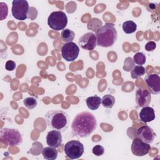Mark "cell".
<instances>
[{
  "instance_id": "1",
  "label": "cell",
  "mask_w": 160,
  "mask_h": 160,
  "mask_svg": "<svg viewBox=\"0 0 160 160\" xmlns=\"http://www.w3.org/2000/svg\"><path fill=\"white\" fill-rule=\"evenodd\" d=\"M96 126L95 116L89 112L82 111L78 113L72 122V134L78 138H86L95 130Z\"/></svg>"
},
{
  "instance_id": "2",
  "label": "cell",
  "mask_w": 160,
  "mask_h": 160,
  "mask_svg": "<svg viewBox=\"0 0 160 160\" xmlns=\"http://www.w3.org/2000/svg\"><path fill=\"white\" fill-rule=\"evenodd\" d=\"M47 125L52 129L64 132L69 126L68 114L62 110H51L44 116Z\"/></svg>"
},
{
  "instance_id": "3",
  "label": "cell",
  "mask_w": 160,
  "mask_h": 160,
  "mask_svg": "<svg viewBox=\"0 0 160 160\" xmlns=\"http://www.w3.org/2000/svg\"><path fill=\"white\" fill-rule=\"evenodd\" d=\"M95 35L98 46L108 48L112 46L116 42L118 32L113 23L107 22L96 32Z\"/></svg>"
},
{
  "instance_id": "4",
  "label": "cell",
  "mask_w": 160,
  "mask_h": 160,
  "mask_svg": "<svg viewBox=\"0 0 160 160\" xmlns=\"http://www.w3.org/2000/svg\"><path fill=\"white\" fill-rule=\"evenodd\" d=\"M68 24V18L65 12L61 11L52 12L48 18V24L55 31L64 29Z\"/></svg>"
},
{
  "instance_id": "5",
  "label": "cell",
  "mask_w": 160,
  "mask_h": 160,
  "mask_svg": "<svg viewBox=\"0 0 160 160\" xmlns=\"http://www.w3.org/2000/svg\"><path fill=\"white\" fill-rule=\"evenodd\" d=\"M0 138L8 146H18L22 142L20 132L13 128H2L0 132Z\"/></svg>"
},
{
  "instance_id": "6",
  "label": "cell",
  "mask_w": 160,
  "mask_h": 160,
  "mask_svg": "<svg viewBox=\"0 0 160 160\" xmlns=\"http://www.w3.org/2000/svg\"><path fill=\"white\" fill-rule=\"evenodd\" d=\"M64 151L66 157L72 159H78L82 156L84 151V145L78 140H71L66 143Z\"/></svg>"
},
{
  "instance_id": "7",
  "label": "cell",
  "mask_w": 160,
  "mask_h": 160,
  "mask_svg": "<svg viewBox=\"0 0 160 160\" xmlns=\"http://www.w3.org/2000/svg\"><path fill=\"white\" fill-rule=\"evenodd\" d=\"M29 4L26 0H14L12 2L11 12L12 16L19 21H24L28 18Z\"/></svg>"
},
{
  "instance_id": "8",
  "label": "cell",
  "mask_w": 160,
  "mask_h": 160,
  "mask_svg": "<svg viewBox=\"0 0 160 160\" xmlns=\"http://www.w3.org/2000/svg\"><path fill=\"white\" fill-rule=\"evenodd\" d=\"M61 52L64 59L68 62H72L78 57L79 48L75 42H69L62 45Z\"/></svg>"
},
{
  "instance_id": "9",
  "label": "cell",
  "mask_w": 160,
  "mask_h": 160,
  "mask_svg": "<svg viewBox=\"0 0 160 160\" xmlns=\"http://www.w3.org/2000/svg\"><path fill=\"white\" fill-rule=\"evenodd\" d=\"M151 149V146L138 138H134L131 144V151L136 156H144Z\"/></svg>"
},
{
  "instance_id": "10",
  "label": "cell",
  "mask_w": 160,
  "mask_h": 160,
  "mask_svg": "<svg viewBox=\"0 0 160 160\" xmlns=\"http://www.w3.org/2000/svg\"><path fill=\"white\" fill-rule=\"evenodd\" d=\"M79 44L83 49L93 50L97 46L96 35L91 32L85 33L79 39Z\"/></svg>"
},
{
  "instance_id": "11",
  "label": "cell",
  "mask_w": 160,
  "mask_h": 160,
  "mask_svg": "<svg viewBox=\"0 0 160 160\" xmlns=\"http://www.w3.org/2000/svg\"><path fill=\"white\" fill-rule=\"evenodd\" d=\"M136 135L138 138L148 144L152 143L156 137V133L154 130L147 125L139 128L136 131Z\"/></svg>"
},
{
  "instance_id": "12",
  "label": "cell",
  "mask_w": 160,
  "mask_h": 160,
  "mask_svg": "<svg viewBox=\"0 0 160 160\" xmlns=\"http://www.w3.org/2000/svg\"><path fill=\"white\" fill-rule=\"evenodd\" d=\"M151 101L150 92L144 88H139L136 91V102L138 107L144 108L148 106Z\"/></svg>"
},
{
  "instance_id": "13",
  "label": "cell",
  "mask_w": 160,
  "mask_h": 160,
  "mask_svg": "<svg viewBox=\"0 0 160 160\" xmlns=\"http://www.w3.org/2000/svg\"><path fill=\"white\" fill-rule=\"evenodd\" d=\"M145 82L151 93L158 94L160 92V77L157 74H148L145 78Z\"/></svg>"
},
{
  "instance_id": "14",
  "label": "cell",
  "mask_w": 160,
  "mask_h": 160,
  "mask_svg": "<svg viewBox=\"0 0 160 160\" xmlns=\"http://www.w3.org/2000/svg\"><path fill=\"white\" fill-rule=\"evenodd\" d=\"M62 142L61 132L58 130H51L49 131L46 136V143L49 146L52 148H59Z\"/></svg>"
},
{
  "instance_id": "15",
  "label": "cell",
  "mask_w": 160,
  "mask_h": 160,
  "mask_svg": "<svg viewBox=\"0 0 160 160\" xmlns=\"http://www.w3.org/2000/svg\"><path fill=\"white\" fill-rule=\"evenodd\" d=\"M139 119L143 122H149L155 119L154 110L152 108L146 106L142 108L139 113Z\"/></svg>"
},
{
  "instance_id": "16",
  "label": "cell",
  "mask_w": 160,
  "mask_h": 160,
  "mask_svg": "<svg viewBox=\"0 0 160 160\" xmlns=\"http://www.w3.org/2000/svg\"><path fill=\"white\" fill-rule=\"evenodd\" d=\"M87 106L91 110L94 111L99 108L101 104V99L97 95L88 97L86 99Z\"/></svg>"
},
{
  "instance_id": "17",
  "label": "cell",
  "mask_w": 160,
  "mask_h": 160,
  "mask_svg": "<svg viewBox=\"0 0 160 160\" xmlns=\"http://www.w3.org/2000/svg\"><path fill=\"white\" fill-rule=\"evenodd\" d=\"M42 155L45 159L54 160L58 157V151L55 148L51 146L45 147L42 149Z\"/></svg>"
},
{
  "instance_id": "18",
  "label": "cell",
  "mask_w": 160,
  "mask_h": 160,
  "mask_svg": "<svg viewBox=\"0 0 160 160\" xmlns=\"http://www.w3.org/2000/svg\"><path fill=\"white\" fill-rule=\"evenodd\" d=\"M122 30L126 34H131L134 32L137 29V24L132 21H126L123 22Z\"/></svg>"
},
{
  "instance_id": "19",
  "label": "cell",
  "mask_w": 160,
  "mask_h": 160,
  "mask_svg": "<svg viewBox=\"0 0 160 160\" xmlns=\"http://www.w3.org/2000/svg\"><path fill=\"white\" fill-rule=\"evenodd\" d=\"M115 103V98L111 94H106L101 99V104L106 108H112Z\"/></svg>"
},
{
  "instance_id": "20",
  "label": "cell",
  "mask_w": 160,
  "mask_h": 160,
  "mask_svg": "<svg viewBox=\"0 0 160 160\" xmlns=\"http://www.w3.org/2000/svg\"><path fill=\"white\" fill-rule=\"evenodd\" d=\"M74 32L69 29H64L61 33L62 40L66 42H72L74 38Z\"/></svg>"
},
{
  "instance_id": "21",
  "label": "cell",
  "mask_w": 160,
  "mask_h": 160,
  "mask_svg": "<svg viewBox=\"0 0 160 160\" xmlns=\"http://www.w3.org/2000/svg\"><path fill=\"white\" fill-rule=\"evenodd\" d=\"M146 73L145 68L142 66H134L131 71V78L133 79H137L142 76L144 75Z\"/></svg>"
},
{
  "instance_id": "22",
  "label": "cell",
  "mask_w": 160,
  "mask_h": 160,
  "mask_svg": "<svg viewBox=\"0 0 160 160\" xmlns=\"http://www.w3.org/2000/svg\"><path fill=\"white\" fill-rule=\"evenodd\" d=\"M132 60L135 64L139 66H142L146 62V56L142 52H138L134 55Z\"/></svg>"
},
{
  "instance_id": "23",
  "label": "cell",
  "mask_w": 160,
  "mask_h": 160,
  "mask_svg": "<svg viewBox=\"0 0 160 160\" xmlns=\"http://www.w3.org/2000/svg\"><path fill=\"white\" fill-rule=\"evenodd\" d=\"M23 103L25 106L29 109H32L36 107L38 104L37 99L33 97H28L23 100Z\"/></svg>"
},
{
  "instance_id": "24",
  "label": "cell",
  "mask_w": 160,
  "mask_h": 160,
  "mask_svg": "<svg viewBox=\"0 0 160 160\" xmlns=\"http://www.w3.org/2000/svg\"><path fill=\"white\" fill-rule=\"evenodd\" d=\"M134 62L132 59V58H127L124 61L123 69L126 71H130V70H131V68L134 66Z\"/></svg>"
},
{
  "instance_id": "25",
  "label": "cell",
  "mask_w": 160,
  "mask_h": 160,
  "mask_svg": "<svg viewBox=\"0 0 160 160\" xmlns=\"http://www.w3.org/2000/svg\"><path fill=\"white\" fill-rule=\"evenodd\" d=\"M92 152L95 156H100L104 154V148L103 146H102L99 144H97L93 147V148L92 149Z\"/></svg>"
},
{
  "instance_id": "26",
  "label": "cell",
  "mask_w": 160,
  "mask_h": 160,
  "mask_svg": "<svg viewBox=\"0 0 160 160\" xmlns=\"http://www.w3.org/2000/svg\"><path fill=\"white\" fill-rule=\"evenodd\" d=\"M1 5V19L3 20L4 19L6 18L8 16V6L6 3L4 2H0Z\"/></svg>"
},
{
  "instance_id": "27",
  "label": "cell",
  "mask_w": 160,
  "mask_h": 160,
  "mask_svg": "<svg viewBox=\"0 0 160 160\" xmlns=\"http://www.w3.org/2000/svg\"><path fill=\"white\" fill-rule=\"evenodd\" d=\"M16 68V64L14 61L12 60H8L5 64V68L7 71H12L14 70V69Z\"/></svg>"
},
{
  "instance_id": "28",
  "label": "cell",
  "mask_w": 160,
  "mask_h": 160,
  "mask_svg": "<svg viewBox=\"0 0 160 160\" xmlns=\"http://www.w3.org/2000/svg\"><path fill=\"white\" fill-rule=\"evenodd\" d=\"M156 48V44L154 41H149L145 45V49L147 51H152Z\"/></svg>"
},
{
  "instance_id": "29",
  "label": "cell",
  "mask_w": 160,
  "mask_h": 160,
  "mask_svg": "<svg viewBox=\"0 0 160 160\" xmlns=\"http://www.w3.org/2000/svg\"><path fill=\"white\" fill-rule=\"evenodd\" d=\"M149 8H150L151 9H155V8H156V5H155L154 4H152V3L149 4Z\"/></svg>"
}]
</instances>
